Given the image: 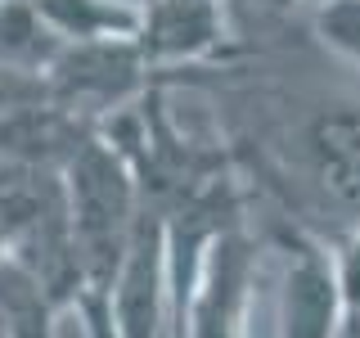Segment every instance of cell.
I'll return each instance as SVG.
<instances>
[{
    "label": "cell",
    "instance_id": "obj_1",
    "mask_svg": "<svg viewBox=\"0 0 360 338\" xmlns=\"http://www.w3.org/2000/svg\"><path fill=\"white\" fill-rule=\"evenodd\" d=\"M50 104L77 113L82 122H108L112 113L140 104L158 86V68L144 59L135 37L108 41H68L45 68Z\"/></svg>",
    "mask_w": 360,
    "mask_h": 338
},
{
    "label": "cell",
    "instance_id": "obj_2",
    "mask_svg": "<svg viewBox=\"0 0 360 338\" xmlns=\"http://www.w3.org/2000/svg\"><path fill=\"white\" fill-rule=\"evenodd\" d=\"M288 163L342 230L360 225V99H329L302 113L288 135Z\"/></svg>",
    "mask_w": 360,
    "mask_h": 338
},
{
    "label": "cell",
    "instance_id": "obj_3",
    "mask_svg": "<svg viewBox=\"0 0 360 338\" xmlns=\"http://www.w3.org/2000/svg\"><path fill=\"white\" fill-rule=\"evenodd\" d=\"M342 315L347 307L333 275V253L307 234H288L279 280V338H338Z\"/></svg>",
    "mask_w": 360,
    "mask_h": 338
},
{
    "label": "cell",
    "instance_id": "obj_4",
    "mask_svg": "<svg viewBox=\"0 0 360 338\" xmlns=\"http://www.w3.org/2000/svg\"><path fill=\"white\" fill-rule=\"evenodd\" d=\"M135 41L158 73L207 63L230 45L225 0H140Z\"/></svg>",
    "mask_w": 360,
    "mask_h": 338
},
{
    "label": "cell",
    "instance_id": "obj_5",
    "mask_svg": "<svg viewBox=\"0 0 360 338\" xmlns=\"http://www.w3.org/2000/svg\"><path fill=\"white\" fill-rule=\"evenodd\" d=\"M54 37L68 41H108L140 32V0H32Z\"/></svg>",
    "mask_w": 360,
    "mask_h": 338
},
{
    "label": "cell",
    "instance_id": "obj_6",
    "mask_svg": "<svg viewBox=\"0 0 360 338\" xmlns=\"http://www.w3.org/2000/svg\"><path fill=\"white\" fill-rule=\"evenodd\" d=\"M59 50L63 41L54 37V27L41 18L32 0H0V63L5 68L45 77V68L54 63Z\"/></svg>",
    "mask_w": 360,
    "mask_h": 338
},
{
    "label": "cell",
    "instance_id": "obj_7",
    "mask_svg": "<svg viewBox=\"0 0 360 338\" xmlns=\"http://www.w3.org/2000/svg\"><path fill=\"white\" fill-rule=\"evenodd\" d=\"M311 27L329 54L360 68V0H329V5L311 9Z\"/></svg>",
    "mask_w": 360,
    "mask_h": 338
},
{
    "label": "cell",
    "instance_id": "obj_8",
    "mask_svg": "<svg viewBox=\"0 0 360 338\" xmlns=\"http://www.w3.org/2000/svg\"><path fill=\"white\" fill-rule=\"evenodd\" d=\"M329 253H333L338 289H342V307L347 311H360V225L338 230V239H333Z\"/></svg>",
    "mask_w": 360,
    "mask_h": 338
},
{
    "label": "cell",
    "instance_id": "obj_9",
    "mask_svg": "<svg viewBox=\"0 0 360 338\" xmlns=\"http://www.w3.org/2000/svg\"><path fill=\"white\" fill-rule=\"evenodd\" d=\"M45 99H50V86H45L41 73H22V68L0 63V122L32 104H45Z\"/></svg>",
    "mask_w": 360,
    "mask_h": 338
},
{
    "label": "cell",
    "instance_id": "obj_10",
    "mask_svg": "<svg viewBox=\"0 0 360 338\" xmlns=\"http://www.w3.org/2000/svg\"><path fill=\"white\" fill-rule=\"evenodd\" d=\"M338 338H360V311H347L342 315V330H338Z\"/></svg>",
    "mask_w": 360,
    "mask_h": 338
},
{
    "label": "cell",
    "instance_id": "obj_11",
    "mask_svg": "<svg viewBox=\"0 0 360 338\" xmlns=\"http://www.w3.org/2000/svg\"><path fill=\"white\" fill-rule=\"evenodd\" d=\"M279 5H297V9H307V14H311V9H320V5H329V0H279Z\"/></svg>",
    "mask_w": 360,
    "mask_h": 338
},
{
    "label": "cell",
    "instance_id": "obj_12",
    "mask_svg": "<svg viewBox=\"0 0 360 338\" xmlns=\"http://www.w3.org/2000/svg\"><path fill=\"white\" fill-rule=\"evenodd\" d=\"M0 338H9V315H5V302H0Z\"/></svg>",
    "mask_w": 360,
    "mask_h": 338
},
{
    "label": "cell",
    "instance_id": "obj_13",
    "mask_svg": "<svg viewBox=\"0 0 360 338\" xmlns=\"http://www.w3.org/2000/svg\"><path fill=\"white\" fill-rule=\"evenodd\" d=\"M9 257V244H5V230H0V262H5Z\"/></svg>",
    "mask_w": 360,
    "mask_h": 338
}]
</instances>
